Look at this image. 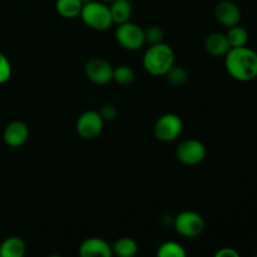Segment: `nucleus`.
Segmentation results:
<instances>
[{"label":"nucleus","instance_id":"1","mask_svg":"<svg viewBox=\"0 0 257 257\" xmlns=\"http://www.w3.org/2000/svg\"><path fill=\"white\" fill-rule=\"evenodd\" d=\"M228 74L240 82H250L257 78V53L245 47L231 48L225 55Z\"/></svg>","mask_w":257,"mask_h":257},{"label":"nucleus","instance_id":"2","mask_svg":"<svg viewBox=\"0 0 257 257\" xmlns=\"http://www.w3.org/2000/svg\"><path fill=\"white\" fill-rule=\"evenodd\" d=\"M142 64L146 72L153 77L166 75L175 65V52L165 43L151 45L143 55Z\"/></svg>","mask_w":257,"mask_h":257},{"label":"nucleus","instance_id":"3","mask_svg":"<svg viewBox=\"0 0 257 257\" xmlns=\"http://www.w3.org/2000/svg\"><path fill=\"white\" fill-rule=\"evenodd\" d=\"M80 18L83 23L88 28L98 32H103L112 27L113 19L110 15V10L108 5L104 4V2H93L83 4L82 12H80Z\"/></svg>","mask_w":257,"mask_h":257},{"label":"nucleus","instance_id":"4","mask_svg":"<svg viewBox=\"0 0 257 257\" xmlns=\"http://www.w3.org/2000/svg\"><path fill=\"white\" fill-rule=\"evenodd\" d=\"M173 227L185 237H198L205 231L206 223L202 216L193 211H183L173 218Z\"/></svg>","mask_w":257,"mask_h":257},{"label":"nucleus","instance_id":"5","mask_svg":"<svg viewBox=\"0 0 257 257\" xmlns=\"http://www.w3.org/2000/svg\"><path fill=\"white\" fill-rule=\"evenodd\" d=\"M115 39L123 49L138 50L146 43L145 30L135 23H122L115 29Z\"/></svg>","mask_w":257,"mask_h":257},{"label":"nucleus","instance_id":"6","mask_svg":"<svg viewBox=\"0 0 257 257\" xmlns=\"http://www.w3.org/2000/svg\"><path fill=\"white\" fill-rule=\"evenodd\" d=\"M182 130L183 123L180 115L175 113H166L156 122L155 136L161 142H172L180 137Z\"/></svg>","mask_w":257,"mask_h":257},{"label":"nucleus","instance_id":"7","mask_svg":"<svg viewBox=\"0 0 257 257\" xmlns=\"http://www.w3.org/2000/svg\"><path fill=\"white\" fill-rule=\"evenodd\" d=\"M104 119L97 110H85L78 117L75 130L83 140H94L102 133Z\"/></svg>","mask_w":257,"mask_h":257},{"label":"nucleus","instance_id":"8","mask_svg":"<svg viewBox=\"0 0 257 257\" xmlns=\"http://www.w3.org/2000/svg\"><path fill=\"white\" fill-rule=\"evenodd\" d=\"M207 151L205 145L198 140H186L176 148V157L182 165L197 166L206 158Z\"/></svg>","mask_w":257,"mask_h":257},{"label":"nucleus","instance_id":"9","mask_svg":"<svg viewBox=\"0 0 257 257\" xmlns=\"http://www.w3.org/2000/svg\"><path fill=\"white\" fill-rule=\"evenodd\" d=\"M85 75L94 84L105 85L113 80V68L108 60L100 57L90 58L85 64Z\"/></svg>","mask_w":257,"mask_h":257},{"label":"nucleus","instance_id":"10","mask_svg":"<svg viewBox=\"0 0 257 257\" xmlns=\"http://www.w3.org/2000/svg\"><path fill=\"white\" fill-rule=\"evenodd\" d=\"M216 20L223 27H233L240 24L241 10L237 4L231 0H221L215 7Z\"/></svg>","mask_w":257,"mask_h":257},{"label":"nucleus","instance_id":"11","mask_svg":"<svg viewBox=\"0 0 257 257\" xmlns=\"http://www.w3.org/2000/svg\"><path fill=\"white\" fill-rule=\"evenodd\" d=\"M29 138V128L22 120L10 122L3 132V140L7 146L12 148L22 147Z\"/></svg>","mask_w":257,"mask_h":257},{"label":"nucleus","instance_id":"12","mask_svg":"<svg viewBox=\"0 0 257 257\" xmlns=\"http://www.w3.org/2000/svg\"><path fill=\"white\" fill-rule=\"evenodd\" d=\"M82 257H110L113 255L112 246L100 237H89L79 246Z\"/></svg>","mask_w":257,"mask_h":257},{"label":"nucleus","instance_id":"13","mask_svg":"<svg viewBox=\"0 0 257 257\" xmlns=\"http://www.w3.org/2000/svg\"><path fill=\"white\" fill-rule=\"evenodd\" d=\"M205 49L213 57H223L231 49L226 34L222 33H212L205 40Z\"/></svg>","mask_w":257,"mask_h":257},{"label":"nucleus","instance_id":"14","mask_svg":"<svg viewBox=\"0 0 257 257\" xmlns=\"http://www.w3.org/2000/svg\"><path fill=\"white\" fill-rule=\"evenodd\" d=\"M27 252L25 242L20 237L12 236L0 243V257H23Z\"/></svg>","mask_w":257,"mask_h":257},{"label":"nucleus","instance_id":"15","mask_svg":"<svg viewBox=\"0 0 257 257\" xmlns=\"http://www.w3.org/2000/svg\"><path fill=\"white\" fill-rule=\"evenodd\" d=\"M109 10L113 23H115V24L130 22L133 12L130 0H113V2H110Z\"/></svg>","mask_w":257,"mask_h":257},{"label":"nucleus","instance_id":"16","mask_svg":"<svg viewBox=\"0 0 257 257\" xmlns=\"http://www.w3.org/2000/svg\"><path fill=\"white\" fill-rule=\"evenodd\" d=\"M55 8L60 17L65 19H74L80 15L83 3L80 0H57Z\"/></svg>","mask_w":257,"mask_h":257},{"label":"nucleus","instance_id":"17","mask_svg":"<svg viewBox=\"0 0 257 257\" xmlns=\"http://www.w3.org/2000/svg\"><path fill=\"white\" fill-rule=\"evenodd\" d=\"M112 251L113 255L119 257H133L137 255L138 245L133 238L122 237L113 243Z\"/></svg>","mask_w":257,"mask_h":257},{"label":"nucleus","instance_id":"18","mask_svg":"<svg viewBox=\"0 0 257 257\" xmlns=\"http://www.w3.org/2000/svg\"><path fill=\"white\" fill-rule=\"evenodd\" d=\"M226 37H227L231 48L245 47L248 42L247 30L243 27H240L238 24L228 28L227 33H226Z\"/></svg>","mask_w":257,"mask_h":257},{"label":"nucleus","instance_id":"19","mask_svg":"<svg viewBox=\"0 0 257 257\" xmlns=\"http://www.w3.org/2000/svg\"><path fill=\"white\" fill-rule=\"evenodd\" d=\"M157 256L160 257H185L186 250L182 245L175 241H167L162 243L157 251Z\"/></svg>","mask_w":257,"mask_h":257},{"label":"nucleus","instance_id":"20","mask_svg":"<svg viewBox=\"0 0 257 257\" xmlns=\"http://www.w3.org/2000/svg\"><path fill=\"white\" fill-rule=\"evenodd\" d=\"M136 73L130 65H119L115 69H113V80L118 84L127 85L135 80Z\"/></svg>","mask_w":257,"mask_h":257},{"label":"nucleus","instance_id":"21","mask_svg":"<svg viewBox=\"0 0 257 257\" xmlns=\"http://www.w3.org/2000/svg\"><path fill=\"white\" fill-rule=\"evenodd\" d=\"M166 75H167V79L170 80L171 84L176 85V87H181V85L186 84V82L188 80L187 70L183 67H180V65H173Z\"/></svg>","mask_w":257,"mask_h":257},{"label":"nucleus","instance_id":"22","mask_svg":"<svg viewBox=\"0 0 257 257\" xmlns=\"http://www.w3.org/2000/svg\"><path fill=\"white\" fill-rule=\"evenodd\" d=\"M163 37V30L161 27H157V25H152V27L147 28L145 30V39L146 43H148L150 45L158 44V43H162Z\"/></svg>","mask_w":257,"mask_h":257},{"label":"nucleus","instance_id":"23","mask_svg":"<svg viewBox=\"0 0 257 257\" xmlns=\"http://www.w3.org/2000/svg\"><path fill=\"white\" fill-rule=\"evenodd\" d=\"M12 77V65L9 59L0 53V84H4Z\"/></svg>","mask_w":257,"mask_h":257},{"label":"nucleus","instance_id":"24","mask_svg":"<svg viewBox=\"0 0 257 257\" xmlns=\"http://www.w3.org/2000/svg\"><path fill=\"white\" fill-rule=\"evenodd\" d=\"M117 108L113 104H104L99 110V114L102 115V118L104 120H113L117 117Z\"/></svg>","mask_w":257,"mask_h":257},{"label":"nucleus","instance_id":"25","mask_svg":"<svg viewBox=\"0 0 257 257\" xmlns=\"http://www.w3.org/2000/svg\"><path fill=\"white\" fill-rule=\"evenodd\" d=\"M216 257H240V253L232 247H222L215 253Z\"/></svg>","mask_w":257,"mask_h":257},{"label":"nucleus","instance_id":"26","mask_svg":"<svg viewBox=\"0 0 257 257\" xmlns=\"http://www.w3.org/2000/svg\"><path fill=\"white\" fill-rule=\"evenodd\" d=\"M80 2H82L83 4H87V3H90V2H93V0H80Z\"/></svg>","mask_w":257,"mask_h":257},{"label":"nucleus","instance_id":"27","mask_svg":"<svg viewBox=\"0 0 257 257\" xmlns=\"http://www.w3.org/2000/svg\"><path fill=\"white\" fill-rule=\"evenodd\" d=\"M102 2H107V3H110V2H113V0H102Z\"/></svg>","mask_w":257,"mask_h":257}]
</instances>
